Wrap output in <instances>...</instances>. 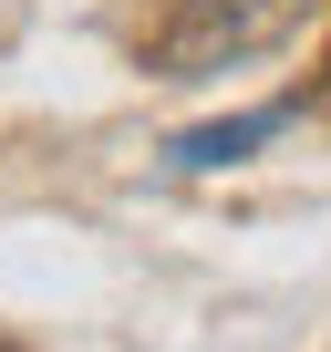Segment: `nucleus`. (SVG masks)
<instances>
[{
    "mask_svg": "<svg viewBox=\"0 0 331 352\" xmlns=\"http://www.w3.org/2000/svg\"><path fill=\"white\" fill-rule=\"evenodd\" d=\"M300 11H310V0H187V11L166 21V42H155V73H166V83L238 73V63L279 52V42L300 32Z\"/></svg>",
    "mask_w": 331,
    "mask_h": 352,
    "instance_id": "obj_1",
    "label": "nucleus"
},
{
    "mask_svg": "<svg viewBox=\"0 0 331 352\" xmlns=\"http://www.w3.org/2000/svg\"><path fill=\"white\" fill-rule=\"evenodd\" d=\"M290 124V104H269V114H238V124H207V135H176V155L166 166H228V155H249L259 135H279Z\"/></svg>",
    "mask_w": 331,
    "mask_h": 352,
    "instance_id": "obj_2",
    "label": "nucleus"
}]
</instances>
